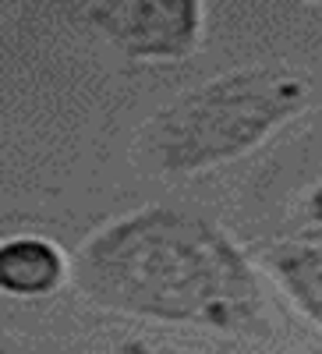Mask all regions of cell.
<instances>
[{
    "label": "cell",
    "mask_w": 322,
    "mask_h": 354,
    "mask_svg": "<svg viewBox=\"0 0 322 354\" xmlns=\"http://www.w3.org/2000/svg\"><path fill=\"white\" fill-rule=\"evenodd\" d=\"M75 287L89 305L227 337L269 326L258 262L230 234L181 205H138L96 227L75 252Z\"/></svg>",
    "instance_id": "obj_1"
},
{
    "label": "cell",
    "mask_w": 322,
    "mask_h": 354,
    "mask_svg": "<svg viewBox=\"0 0 322 354\" xmlns=\"http://www.w3.org/2000/svg\"><path fill=\"white\" fill-rule=\"evenodd\" d=\"M315 103L312 82L294 68H234L163 103L135 135V167L191 177L255 153Z\"/></svg>",
    "instance_id": "obj_2"
},
{
    "label": "cell",
    "mask_w": 322,
    "mask_h": 354,
    "mask_svg": "<svg viewBox=\"0 0 322 354\" xmlns=\"http://www.w3.org/2000/svg\"><path fill=\"white\" fill-rule=\"evenodd\" d=\"M89 25L128 61L173 64L202 50L206 0H93Z\"/></svg>",
    "instance_id": "obj_3"
},
{
    "label": "cell",
    "mask_w": 322,
    "mask_h": 354,
    "mask_svg": "<svg viewBox=\"0 0 322 354\" xmlns=\"http://www.w3.org/2000/svg\"><path fill=\"white\" fill-rule=\"evenodd\" d=\"M75 283V255L46 234H11L0 241V290L15 301H43Z\"/></svg>",
    "instance_id": "obj_4"
},
{
    "label": "cell",
    "mask_w": 322,
    "mask_h": 354,
    "mask_svg": "<svg viewBox=\"0 0 322 354\" xmlns=\"http://www.w3.org/2000/svg\"><path fill=\"white\" fill-rule=\"evenodd\" d=\"M255 262L283 301L322 333V241L273 238L255 252Z\"/></svg>",
    "instance_id": "obj_5"
},
{
    "label": "cell",
    "mask_w": 322,
    "mask_h": 354,
    "mask_svg": "<svg viewBox=\"0 0 322 354\" xmlns=\"http://www.w3.org/2000/svg\"><path fill=\"white\" fill-rule=\"evenodd\" d=\"M110 354H202V351L173 340H156V337H124L113 344Z\"/></svg>",
    "instance_id": "obj_6"
},
{
    "label": "cell",
    "mask_w": 322,
    "mask_h": 354,
    "mask_svg": "<svg viewBox=\"0 0 322 354\" xmlns=\"http://www.w3.org/2000/svg\"><path fill=\"white\" fill-rule=\"evenodd\" d=\"M301 213H305V220L308 223H315V227H322V181L305 195V202H301Z\"/></svg>",
    "instance_id": "obj_7"
},
{
    "label": "cell",
    "mask_w": 322,
    "mask_h": 354,
    "mask_svg": "<svg viewBox=\"0 0 322 354\" xmlns=\"http://www.w3.org/2000/svg\"><path fill=\"white\" fill-rule=\"evenodd\" d=\"M305 354H322V344H319V347H308Z\"/></svg>",
    "instance_id": "obj_8"
},
{
    "label": "cell",
    "mask_w": 322,
    "mask_h": 354,
    "mask_svg": "<svg viewBox=\"0 0 322 354\" xmlns=\"http://www.w3.org/2000/svg\"><path fill=\"white\" fill-rule=\"evenodd\" d=\"M308 4H322V0H308Z\"/></svg>",
    "instance_id": "obj_9"
}]
</instances>
